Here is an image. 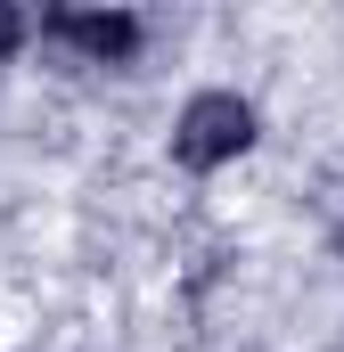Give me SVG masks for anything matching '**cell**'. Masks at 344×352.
Listing matches in <instances>:
<instances>
[{
  "label": "cell",
  "mask_w": 344,
  "mask_h": 352,
  "mask_svg": "<svg viewBox=\"0 0 344 352\" xmlns=\"http://www.w3.org/2000/svg\"><path fill=\"white\" fill-rule=\"evenodd\" d=\"M328 221H336V238H344V197H328Z\"/></svg>",
  "instance_id": "obj_4"
},
{
  "label": "cell",
  "mask_w": 344,
  "mask_h": 352,
  "mask_svg": "<svg viewBox=\"0 0 344 352\" xmlns=\"http://www.w3.org/2000/svg\"><path fill=\"white\" fill-rule=\"evenodd\" d=\"M17 41H25V16H17V8H0V58H8Z\"/></svg>",
  "instance_id": "obj_3"
},
{
  "label": "cell",
  "mask_w": 344,
  "mask_h": 352,
  "mask_svg": "<svg viewBox=\"0 0 344 352\" xmlns=\"http://www.w3.org/2000/svg\"><path fill=\"white\" fill-rule=\"evenodd\" d=\"M50 33H58V41H74V50L98 58V66L140 50V16H131V8H58V16H50Z\"/></svg>",
  "instance_id": "obj_2"
},
{
  "label": "cell",
  "mask_w": 344,
  "mask_h": 352,
  "mask_svg": "<svg viewBox=\"0 0 344 352\" xmlns=\"http://www.w3.org/2000/svg\"><path fill=\"white\" fill-rule=\"evenodd\" d=\"M255 148V107L238 98V90H197L189 107H180V123H172V156L189 164V173H213V164H230V156H246Z\"/></svg>",
  "instance_id": "obj_1"
}]
</instances>
